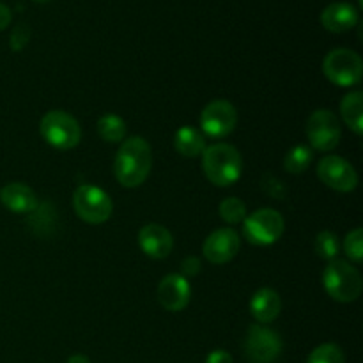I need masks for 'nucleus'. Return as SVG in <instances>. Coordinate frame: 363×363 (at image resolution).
Wrapping results in <instances>:
<instances>
[{"mask_svg": "<svg viewBox=\"0 0 363 363\" xmlns=\"http://www.w3.org/2000/svg\"><path fill=\"white\" fill-rule=\"evenodd\" d=\"M152 167L151 145L142 137L123 140L113 162L116 179L124 188H137L147 179Z\"/></svg>", "mask_w": 363, "mask_h": 363, "instance_id": "1", "label": "nucleus"}, {"mask_svg": "<svg viewBox=\"0 0 363 363\" xmlns=\"http://www.w3.org/2000/svg\"><path fill=\"white\" fill-rule=\"evenodd\" d=\"M202 170L215 186H230L243 172V160L233 145H209L202 152Z\"/></svg>", "mask_w": 363, "mask_h": 363, "instance_id": "2", "label": "nucleus"}, {"mask_svg": "<svg viewBox=\"0 0 363 363\" xmlns=\"http://www.w3.org/2000/svg\"><path fill=\"white\" fill-rule=\"evenodd\" d=\"M323 284L325 289L333 300L340 303H351L358 300L362 294V275L357 268L346 261L333 259L328 262V266L323 272Z\"/></svg>", "mask_w": 363, "mask_h": 363, "instance_id": "3", "label": "nucleus"}, {"mask_svg": "<svg viewBox=\"0 0 363 363\" xmlns=\"http://www.w3.org/2000/svg\"><path fill=\"white\" fill-rule=\"evenodd\" d=\"M39 131L45 142L59 151H67L80 144L82 128L73 116L64 110H52L39 123Z\"/></svg>", "mask_w": 363, "mask_h": 363, "instance_id": "4", "label": "nucleus"}, {"mask_svg": "<svg viewBox=\"0 0 363 363\" xmlns=\"http://www.w3.org/2000/svg\"><path fill=\"white\" fill-rule=\"evenodd\" d=\"M323 71L332 84L339 85V87H353L362 80V57L353 50L335 48L325 57Z\"/></svg>", "mask_w": 363, "mask_h": 363, "instance_id": "5", "label": "nucleus"}, {"mask_svg": "<svg viewBox=\"0 0 363 363\" xmlns=\"http://www.w3.org/2000/svg\"><path fill=\"white\" fill-rule=\"evenodd\" d=\"M74 213L84 222L91 225H99L112 216V199L105 190L92 184H82L74 190L73 195Z\"/></svg>", "mask_w": 363, "mask_h": 363, "instance_id": "6", "label": "nucleus"}, {"mask_svg": "<svg viewBox=\"0 0 363 363\" xmlns=\"http://www.w3.org/2000/svg\"><path fill=\"white\" fill-rule=\"evenodd\" d=\"M243 233L250 243L268 247L280 240L284 234V218L272 208L257 209L243 220Z\"/></svg>", "mask_w": 363, "mask_h": 363, "instance_id": "7", "label": "nucleus"}, {"mask_svg": "<svg viewBox=\"0 0 363 363\" xmlns=\"http://www.w3.org/2000/svg\"><path fill=\"white\" fill-rule=\"evenodd\" d=\"M243 351L250 363H273L282 353V339L266 326L252 325L245 335Z\"/></svg>", "mask_w": 363, "mask_h": 363, "instance_id": "8", "label": "nucleus"}, {"mask_svg": "<svg viewBox=\"0 0 363 363\" xmlns=\"http://www.w3.org/2000/svg\"><path fill=\"white\" fill-rule=\"evenodd\" d=\"M307 137L308 142L318 151H332L339 145L340 137H342V130H340V123L337 119L335 113L328 108L315 110L311 113L307 121Z\"/></svg>", "mask_w": 363, "mask_h": 363, "instance_id": "9", "label": "nucleus"}, {"mask_svg": "<svg viewBox=\"0 0 363 363\" xmlns=\"http://www.w3.org/2000/svg\"><path fill=\"white\" fill-rule=\"evenodd\" d=\"M318 176L323 183L335 191H353L358 186V174L347 160L330 155L319 162Z\"/></svg>", "mask_w": 363, "mask_h": 363, "instance_id": "10", "label": "nucleus"}, {"mask_svg": "<svg viewBox=\"0 0 363 363\" xmlns=\"http://www.w3.org/2000/svg\"><path fill=\"white\" fill-rule=\"evenodd\" d=\"M238 112L233 103L225 99L211 101L201 113L202 133L211 138H223L236 128Z\"/></svg>", "mask_w": 363, "mask_h": 363, "instance_id": "11", "label": "nucleus"}, {"mask_svg": "<svg viewBox=\"0 0 363 363\" xmlns=\"http://www.w3.org/2000/svg\"><path fill=\"white\" fill-rule=\"evenodd\" d=\"M238 250H240V236L230 227L215 230L206 238L204 245H202V254L213 264H225V262L233 261Z\"/></svg>", "mask_w": 363, "mask_h": 363, "instance_id": "12", "label": "nucleus"}, {"mask_svg": "<svg viewBox=\"0 0 363 363\" xmlns=\"http://www.w3.org/2000/svg\"><path fill=\"white\" fill-rule=\"evenodd\" d=\"M191 298V287L179 273L167 275L158 286V301L165 311L181 312L188 307Z\"/></svg>", "mask_w": 363, "mask_h": 363, "instance_id": "13", "label": "nucleus"}, {"mask_svg": "<svg viewBox=\"0 0 363 363\" xmlns=\"http://www.w3.org/2000/svg\"><path fill=\"white\" fill-rule=\"evenodd\" d=\"M138 245L142 252L151 259H165L172 252V234L158 223H147L138 233Z\"/></svg>", "mask_w": 363, "mask_h": 363, "instance_id": "14", "label": "nucleus"}, {"mask_svg": "<svg viewBox=\"0 0 363 363\" xmlns=\"http://www.w3.org/2000/svg\"><path fill=\"white\" fill-rule=\"evenodd\" d=\"M358 20L360 16H358L357 7L350 2H333L326 6L321 13V25L333 34L351 30L357 27Z\"/></svg>", "mask_w": 363, "mask_h": 363, "instance_id": "15", "label": "nucleus"}, {"mask_svg": "<svg viewBox=\"0 0 363 363\" xmlns=\"http://www.w3.org/2000/svg\"><path fill=\"white\" fill-rule=\"evenodd\" d=\"M0 202L16 215H25L38 209V195L23 183H9L0 190Z\"/></svg>", "mask_w": 363, "mask_h": 363, "instance_id": "16", "label": "nucleus"}, {"mask_svg": "<svg viewBox=\"0 0 363 363\" xmlns=\"http://www.w3.org/2000/svg\"><path fill=\"white\" fill-rule=\"evenodd\" d=\"M280 311H282V301H280L279 293L273 289H259L257 293L252 296L250 300V312L259 323L268 325L279 318Z\"/></svg>", "mask_w": 363, "mask_h": 363, "instance_id": "17", "label": "nucleus"}, {"mask_svg": "<svg viewBox=\"0 0 363 363\" xmlns=\"http://www.w3.org/2000/svg\"><path fill=\"white\" fill-rule=\"evenodd\" d=\"M174 147L179 155L186 156V158H195V156L202 155L206 149L204 133L199 131L197 128L183 126L174 135Z\"/></svg>", "mask_w": 363, "mask_h": 363, "instance_id": "18", "label": "nucleus"}, {"mask_svg": "<svg viewBox=\"0 0 363 363\" xmlns=\"http://www.w3.org/2000/svg\"><path fill=\"white\" fill-rule=\"evenodd\" d=\"M342 119L357 135L363 133V94L360 91L350 92L340 103Z\"/></svg>", "mask_w": 363, "mask_h": 363, "instance_id": "19", "label": "nucleus"}, {"mask_svg": "<svg viewBox=\"0 0 363 363\" xmlns=\"http://www.w3.org/2000/svg\"><path fill=\"white\" fill-rule=\"evenodd\" d=\"M98 133L105 142L117 144L126 137V123H124L123 117L116 116V113H106V116L99 117Z\"/></svg>", "mask_w": 363, "mask_h": 363, "instance_id": "20", "label": "nucleus"}, {"mask_svg": "<svg viewBox=\"0 0 363 363\" xmlns=\"http://www.w3.org/2000/svg\"><path fill=\"white\" fill-rule=\"evenodd\" d=\"M312 158H314V152H312L311 147H307V145H296L284 158V169L291 174H301L308 169Z\"/></svg>", "mask_w": 363, "mask_h": 363, "instance_id": "21", "label": "nucleus"}, {"mask_svg": "<svg viewBox=\"0 0 363 363\" xmlns=\"http://www.w3.org/2000/svg\"><path fill=\"white\" fill-rule=\"evenodd\" d=\"M315 254L319 255L321 259H326V261H333L337 259L340 250L339 245V238L337 234L330 233V230H325V233H319L318 238H315Z\"/></svg>", "mask_w": 363, "mask_h": 363, "instance_id": "22", "label": "nucleus"}, {"mask_svg": "<svg viewBox=\"0 0 363 363\" xmlns=\"http://www.w3.org/2000/svg\"><path fill=\"white\" fill-rule=\"evenodd\" d=\"M220 216L225 220L227 223H240L247 218V206L241 199L238 197H229L225 201H222L220 204Z\"/></svg>", "mask_w": 363, "mask_h": 363, "instance_id": "23", "label": "nucleus"}, {"mask_svg": "<svg viewBox=\"0 0 363 363\" xmlns=\"http://www.w3.org/2000/svg\"><path fill=\"white\" fill-rule=\"evenodd\" d=\"M307 363H346V358L337 344H321L312 351Z\"/></svg>", "mask_w": 363, "mask_h": 363, "instance_id": "24", "label": "nucleus"}, {"mask_svg": "<svg viewBox=\"0 0 363 363\" xmlns=\"http://www.w3.org/2000/svg\"><path fill=\"white\" fill-rule=\"evenodd\" d=\"M344 252L353 262H362L363 259V230L358 229L351 230L344 240Z\"/></svg>", "mask_w": 363, "mask_h": 363, "instance_id": "25", "label": "nucleus"}, {"mask_svg": "<svg viewBox=\"0 0 363 363\" xmlns=\"http://www.w3.org/2000/svg\"><path fill=\"white\" fill-rule=\"evenodd\" d=\"M262 190L269 195L272 199H284L287 194V188L279 177H275L273 174H266L262 177Z\"/></svg>", "mask_w": 363, "mask_h": 363, "instance_id": "26", "label": "nucleus"}, {"mask_svg": "<svg viewBox=\"0 0 363 363\" xmlns=\"http://www.w3.org/2000/svg\"><path fill=\"white\" fill-rule=\"evenodd\" d=\"M28 39H30V28H28V25L20 23L18 27H14L13 32H11V48H13L14 52H20V50H23L25 46H27Z\"/></svg>", "mask_w": 363, "mask_h": 363, "instance_id": "27", "label": "nucleus"}, {"mask_svg": "<svg viewBox=\"0 0 363 363\" xmlns=\"http://www.w3.org/2000/svg\"><path fill=\"white\" fill-rule=\"evenodd\" d=\"M199 272H201V261H199L197 257H194V255L184 259L183 264H181V275H183L184 279H186V277H195Z\"/></svg>", "mask_w": 363, "mask_h": 363, "instance_id": "28", "label": "nucleus"}, {"mask_svg": "<svg viewBox=\"0 0 363 363\" xmlns=\"http://www.w3.org/2000/svg\"><path fill=\"white\" fill-rule=\"evenodd\" d=\"M206 363H233V354L225 350H215L208 354Z\"/></svg>", "mask_w": 363, "mask_h": 363, "instance_id": "29", "label": "nucleus"}, {"mask_svg": "<svg viewBox=\"0 0 363 363\" xmlns=\"http://www.w3.org/2000/svg\"><path fill=\"white\" fill-rule=\"evenodd\" d=\"M11 18H13V14H11L9 7L4 6V4H0V32L6 30V28L9 27Z\"/></svg>", "mask_w": 363, "mask_h": 363, "instance_id": "30", "label": "nucleus"}, {"mask_svg": "<svg viewBox=\"0 0 363 363\" xmlns=\"http://www.w3.org/2000/svg\"><path fill=\"white\" fill-rule=\"evenodd\" d=\"M66 363H91V360L85 354H73Z\"/></svg>", "mask_w": 363, "mask_h": 363, "instance_id": "31", "label": "nucleus"}, {"mask_svg": "<svg viewBox=\"0 0 363 363\" xmlns=\"http://www.w3.org/2000/svg\"><path fill=\"white\" fill-rule=\"evenodd\" d=\"M34 2H39V4H45V2H50V0H34Z\"/></svg>", "mask_w": 363, "mask_h": 363, "instance_id": "32", "label": "nucleus"}]
</instances>
